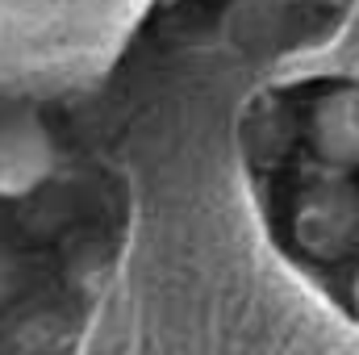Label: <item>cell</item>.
I'll return each instance as SVG.
<instances>
[{
    "mask_svg": "<svg viewBox=\"0 0 359 355\" xmlns=\"http://www.w3.org/2000/svg\"><path fill=\"white\" fill-rule=\"evenodd\" d=\"M339 176L313 184L297 205V239L318 260H343L359 247V188Z\"/></svg>",
    "mask_w": 359,
    "mask_h": 355,
    "instance_id": "1",
    "label": "cell"
},
{
    "mask_svg": "<svg viewBox=\"0 0 359 355\" xmlns=\"http://www.w3.org/2000/svg\"><path fill=\"white\" fill-rule=\"evenodd\" d=\"M55 172V138L34 113H0V201L38 192Z\"/></svg>",
    "mask_w": 359,
    "mask_h": 355,
    "instance_id": "2",
    "label": "cell"
},
{
    "mask_svg": "<svg viewBox=\"0 0 359 355\" xmlns=\"http://www.w3.org/2000/svg\"><path fill=\"white\" fill-rule=\"evenodd\" d=\"M309 147L322 168L359 172V84L322 92L309 113Z\"/></svg>",
    "mask_w": 359,
    "mask_h": 355,
    "instance_id": "3",
    "label": "cell"
},
{
    "mask_svg": "<svg viewBox=\"0 0 359 355\" xmlns=\"http://www.w3.org/2000/svg\"><path fill=\"white\" fill-rule=\"evenodd\" d=\"M25 284H29V267L21 260V251L0 243V314L25 297Z\"/></svg>",
    "mask_w": 359,
    "mask_h": 355,
    "instance_id": "4",
    "label": "cell"
},
{
    "mask_svg": "<svg viewBox=\"0 0 359 355\" xmlns=\"http://www.w3.org/2000/svg\"><path fill=\"white\" fill-rule=\"evenodd\" d=\"M351 301H355V314H359V276H355V284H351Z\"/></svg>",
    "mask_w": 359,
    "mask_h": 355,
    "instance_id": "5",
    "label": "cell"
},
{
    "mask_svg": "<svg viewBox=\"0 0 359 355\" xmlns=\"http://www.w3.org/2000/svg\"><path fill=\"white\" fill-rule=\"evenodd\" d=\"M159 4H172V0H159Z\"/></svg>",
    "mask_w": 359,
    "mask_h": 355,
    "instance_id": "6",
    "label": "cell"
}]
</instances>
